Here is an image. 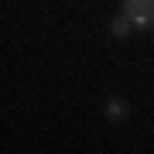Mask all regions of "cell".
<instances>
[{"mask_svg": "<svg viewBox=\"0 0 154 154\" xmlns=\"http://www.w3.org/2000/svg\"><path fill=\"white\" fill-rule=\"evenodd\" d=\"M120 11L130 17L134 31H154V0H123Z\"/></svg>", "mask_w": 154, "mask_h": 154, "instance_id": "cell-1", "label": "cell"}, {"mask_svg": "<svg viewBox=\"0 0 154 154\" xmlns=\"http://www.w3.org/2000/svg\"><path fill=\"white\" fill-rule=\"evenodd\" d=\"M127 116H130L127 99H120V96H110V99H106V120H110V123H123Z\"/></svg>", "mask_w": 154, "mask_h": 154, "instance_id": "cell-2", "label": "cell"}, {"mask_svg": "<svg viewBox=\"0 0 154 154\" xmlns=\"http://www.w3.org/2000/svg\"><path fill=\"white\" fill-rule=\"evenodd\" d=\"M110 31H113V38H127V34L134 31V24H130V17L120 11V14H116L113 21H110Z\"/></svg>", "mask_w": 154, "mask_h": 154, "instance_id": "cell-3", "label": "cell"}]
</instances>
